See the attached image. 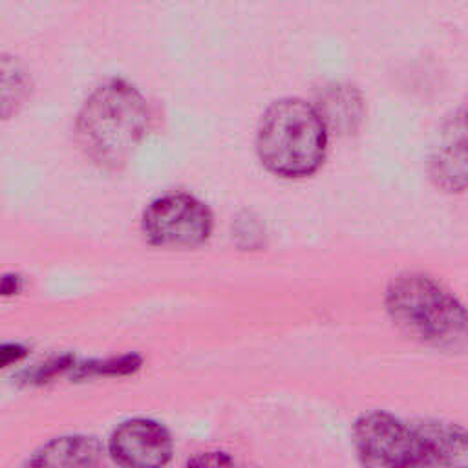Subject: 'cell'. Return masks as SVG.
Listing matches in <instances>:
<instances>
[{
    "label": "cell",
    "mask_w": 468,
    "mask_h": 468,
    "mask_svg": "<svg viewBox=\"0 0 468 468\" xmlns=\"http://www.w3.org/2000/svg\"><path fill=\"white\" fill-rule=\"evenodd\" d=\"M322 115L327 130L349 133L362 115L358 93L346 84H333L320 93V102L314 106Z\"/></svg>",
    "instance_id": "9"
},
{
    "label": "cell",
    "mask_w": 468,
    "mask_h": 468,
    "mask_svg": "<svg viewBox=\"0 0 468 468\" xmlns=\"http://www.w3.org/2000/svg\"><path fill=\"white\" fill-rule=\"evenodd\" d=\"M31 82L24 66L11 55L0 53V119H7L27 101Z\"/></svg>",
    "instance_id": "11"
},
{
    "label": "cell",
    "mask_w": 468,
    "mask_h": 468,
    "mask_svg": "<svg viewBox=\"0 0 468 468\" xmlns=\"http://www.w3.org/2000/svg\"><path fill=\"white\" fill-rule=\"evenodd\" d=\"M208 207L188 194H168L152 201L143 214V232L150 243L172 249H190L212 234Z\"/></svg>",
    "instance_id": "4"
},
{
    "label": "cell",
    "mask_w": 468,
    "mask_h": 468,
    "mask_svg": "<svg viewBox=\"0 0 468 468\" xmlns=\"http://www.w3.org/2000/svg\"><path fill=\"white\" fill-rule=\"evenodd\" d=\"M353 437L356 453L367 466H422L413 424L393 415L382 411L362 415L355 422Z\"/></svg>",
    "instance_id": "5"
},
{
    "label": "cell",
    "mask_w": 468,
    "mask_h": 468,
    "mask_svg": "<svg viewBox=\"0 0 468 468\" xmlns=\"http://www.w3.org/2000/svg\"><path fill=\"white\" fill-rule=\"evenodd\" d=\"M422 466H466L468 464V437L455 424L442 420H415L411 422Z\"/></svg>",
    "instance_id": "8"
},
{
    "label": "cell",
    "mask_w": 468,
    "mask_h": 468,
    "mask_svg": "<svg viewBox=\"0 0 468 468\" xmlns=\"http://www.w3.org/2000/svg\"><path fill=\"white\" fill-rule=\"evenodd\" d=\"M102 446L93 437H62L46 444L31 464L91 466L101 461Z\"/></svg>",
    "instance_id": "10"
},
{
    "label": "cell",
    "mask_w": 468,
    "mask_h": 468,
    "mask_svg": "<svg viewBox=\"0 0 468 468\" xmlns=\"http://www.w3.org/2000/svg\"><path fill=\"white\" fill-rule=\"evenodd\" d=\"M386 309L399 327L433 347L444 351L466 347L463 303L426 274L397 276L386 291Z\"/></svg>",
    "instance_id": "3"
},
{
    "label": "cell",
    "mask_w": 468,
    "mask_h": 468,
    "mask_svg": "<svg viewBox=\"0 0 468 468\" xmlns=\"http://www.w3.org/2000/svg\"><path fill=\"white\" fill-rule=\"evenodd\" d=\"M26 355V349L18 344H2L0 346V367L18 362Z\"/></svg>",
    "instance_id": "13"
},
{
    "label": "cell",
    "mask_w": 468,
    "mask_h": 468,
    "mask_svg": "<svg viewBox=\"0 0 468 468\" xmlns=\"http://www.w3.org/2000/svg\"><path fill=\"white\" fill-rule=\"evenodd\" d=\"M20 291L18 276H0V294H15Z\"/></svg>",
    "instance_id": "14"
},
{
    "label": "cell",
    "mask_w": 468,
    "mask_h": 468,
    "mask_svg": "<svg viewBox=\"0 0 468 468\" xmlns=\"http://www.w3.org/2000/svg\"><path fill=\"white\" fill-rule=\"evenodd\" d=\"M148 121V104L139 90L122 79H108L84 101L77 139L93 163L115 170L144 139Z\"/></svg>",
    "instance_id": "1"
},
{
    "label": "cell",
    "mask_w": 468,
    "mask_h": 468,
    "mask_svg": "<svg viewBox=\"0 0 468 468\" xmlns=\"http://www.w3.org/2000/svg\"><path fill=\"white\" fill-rule=\"evenodd\" d=\"M110 453L122 466H163L172 455L168 431L148 419H133L115 428Z\"/></svg>",
    "instance_id": "6"
},
{
    "label": "cell",
    "mask_w": 468,
    "mask_h": 468,
    "mask_svg": "<svg viewBox=\"0 0 468 468\" xmlns=\"http://www.w3.org/2000/svg\"><path fill=\"white\" fill-rule=\"evenodd\" d=\"M141 360L137 356H121V358H113V360H106V362H99V364H86L80 366V377L84 375H122V373H132L139 367Z\"/></svg>",
    "instance_id": "12"
},
{
    "label": "cell",
    "mask_w": 468,
    "mask_h": 468,
    "mask_svg": "<svg viewBox=\"0 0 468 468\" xmlns=\"http://www.w3.org/2000/svg\"><path fill=\"white\" fill-rule=\"evenodd\" d=\"M433 181L448 192H463L466 186V126L463 110L450 119L430 159Z\"/></svg>",
    "instance_id": "7"
},
{
    "label": "cell",
    "mask_w": 468,
    "mask_h": 468,
    "mask_svg": "<svg viewBox=\"0 0 468 468\" xmlns=\"http://www.w3.org/2000/svg\"><path fill=\"white\" fill-rule=\"evenodd\" d=\"M329 130L314 108L302 99L274 101L256 130V154L265 170L278 177L313 176L327 154Z\"/></svg>",
    "instance_id": "2"
}]
</instances>
